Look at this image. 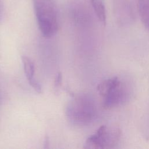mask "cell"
Wrapping results in <instances>:
<instances>
[{"mask_svg":"<svg viewBox=\"0 0 149 149\" xmlns=\"http://www.w3.org/2000/svg\"><path fill=\"white\" fill-rule=\"evenodd\" d=\"M95 107L93 101L86 97L74 98L67 107V114L73 122H87L95 115Z\"/></svg>","mask_w":149,"mask_h":149,"instance_id":"277c9868","label":"cell"},{"mask_svg":"<svg viewBox=\"0 0 149 149\" xmlns=\"http://www.w3.org/2000/svg\"><path fill=\"white\" fill-rule=\"evenodd\" d=\"M121 133L120 129L116 125H102L94 134L86 140L84 148L89 149L113 148L119 141Z\"/></svg>","mask_w":149,"mask_h":149,"instance_id":"3957f363","label":"cell"},{"mask_svg":"<svg viewBox=\"0 0 149 149\" xmlns=\"http://www.w3.org/2000/svg\"><path fill=\"white\" fill-rule=\"evenodd\" d=\"M38 27L47 38L54 36L58 29V12L54 0H33Z\"/></svg>","mask_w":149,"mask_h":149,"instance_id":"6da1fadb","label":"cell"},{"mask_svg":"<svg viewBox=\"0 0 149 149\" xmlns=\"http://www.w3.org/2000/svg\"><path fill=\"white\" fill-rule=\"evenodd\" d=\"M61 80H62V75H61V73L59 72L58 73L57 76L55 79V86H58L60 85L61 83Z\"/></svg>","mask_w":149,"mask_h":149,"instance_id":"ba28073f","label":"cell"},{"mask_svg":"<svg viewBox=\"0 0 149 149\" xmlns=\"http://www.w3.org/2000/svg\"><path fill=\"white\" fill-rule=\"evenodd\" d=\"M97 91L105 109H111L120 105L126 101L128 94L126 86L118 77L101 81L97 86Z\"/></svg>","mask_w":149,"mask_h":149,"instance_id":"7a4b0ae2","label":"cell"},{"mask_svg":"<svg viewBox=\"0 0 149 149\" xmlns=\"http://www.w3.org/2000/svg\"><path fill=\"white\" fill-rule=\"evenodd\" d=\"M137 8L144 27L149 32V0H137Z\"/></svg>","mask_w":149,"mask_h":149,"instance_id":"8992f818","label":"cell"},{"mask_svg":"<svg viewBox=\"0 0 149 149\" xmlns=\"http://www.w3.org/2000/svg\"><path fill=\"white\" fill-rule=\"evenodd\" d=\"M94 11L101 23L103 25L106 24V12L105 6L102 0H91Z\"/></svg>","mask_w":149,"mask_h":149,"instance_id":"52a82bcc","label":"cell"},{"mask_svg":"<svg viewBox=\"0 0 149 149\" xmlns=\"http://www.w3.org/2000/svg\"><path fill=\"white\" fill-rule=\"evenodd\" d=\"M23 69L26 78L31 86L38 93H41V86L40 84L34 78L35 68L33 62L27 56H22Z\"/></svg>","mask_w":149,"mask_h":149,"instance_id":"5b68a950","label":"cell"},{"mask_svg":"<svg viewBox=\"0 0 149 149\" xmlns=\"http://www.w3.org/2000/svg\"><path fill=\"white\" fill-rule=\"evenodd\" d=\"M2 12H3V5H2L1 1L0 0V19H1V17L2 15Z\"/></svg>","mask_w":149,"mask_h":149,"instance_id":"9c48e42d","label":"cell"}]
</instances>
